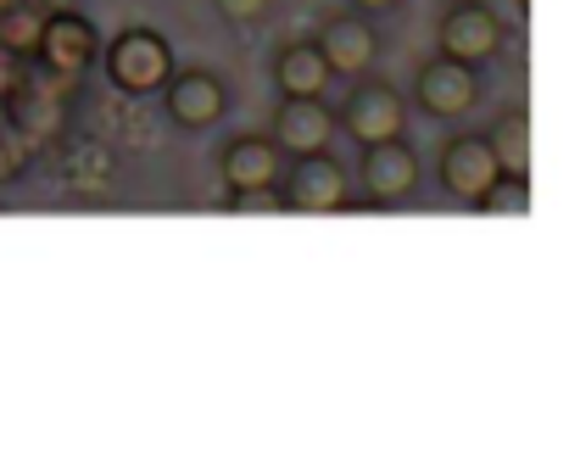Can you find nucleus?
I'll list each match as a JSON object with an SVG mask.
<instances>
[{
    "instance_id": "7",
    "label": "nucleus",
    "mask_w": 569,
    "mask_h": 469,
    "mask_svg": "<svg viewBox=\"0 0 569 469\" xmlns=\"http://www.w3.org/2000/svg\"><path fill=\"white\" fill-rule=\"evenodd\" d=\"M358 179H363L369 201H380V207H391V201H408V196L419 190V157H413L408 134H391V140H375V146H363Z\"/></svg>"
},
{
    "instance_id": "10",
    "label": "nucleus",
    "mask_w": 569,
    "mask_h": 469,
    "mask_svg": "<svg viewBox=\"0 0 569 469\" xmlns=\"http://www.w3.org/2000/svg\"><path fill=\"white\" fill-rule=\"evenodd\" d=\"M162 96H168V118L179 123V129H212L223 112H229V90H223V79L218 73H207V68H173V79L162 84Z\"/></svg>"
},
{
    "instance_id": "19",
    "label": "nucleus",
    "mask_w": 569,
    "mask_h": 469,
    "mask_svg": "<svg viewBox=\"0 0 569 469\" xmlns=\"http://www.w3.org/2000/svg\"><path fill=\"white\" fill-rule=\"evenodd\" d=\"M268 12V0H218V18H229V23H257Z\"/></svg>"
},
{
    "instance_id": "20",
    "label": "nucleus",
    "mask_w": 569,
    "mask_h": 469,
    "mask_svg": "<svg viewBox=\"0 0 569 469\" xmlns=\"http://www.w3.org/2000/svg\"><path fill=\"white\" fill-rule=\"evenodd\" d=\"M352 7H358V12H369V18H375V12H391V7H397V0H352Z\"/></svg>"
},
{
    "instance_id": "17",
    "label": "nucleus",
    "mask_w": 569,
    "mask_h": 469,
    "mask_svg": "<svg viewBox=\"0 0 569 469\" xmlns=\"http://www.w3.org/2000/svg\"><path fill=\"white\" fill-rule=\"evenodd\" d=\"M29 151H34V140H29L18 123L0 129V184H12V179L29 168Z\"/></svg>"
},
{
    "instance_id": "13",
    "label": "nucleus",
    "mask_w": 569,
    "mask_h": 469,
    "mask_svg": "<svg viewBox=\"0 0 569 469\" xmlns=\"http://www.w3.org/2000/svg\"><path fill=\"white\" fill-rule=\"evenodd\" d=\"M330 79H336V73H330V62L319 57L313 40L279 46V57H273V84H279V96H325Z\"/></svg>"
},
{
    "instance_id": "21",
    "label": "nucleus",
    "mask_w": 569,
    "mask_h": 469,
    "mask_svg": "<svg viewBox=\"0 0 569 469\" xmlns=\"http://www.w3.org/2000/svg\"><path fill=\"white\" fill-rule=\"evenodd\" d=\"M12 123V107H7V96H0V129H7Z\"/></svg>"
},
{
    "instance_id": "4",
    "label": "nucleus",
    "mask_w": 569,
    "mask_h": 469,
    "mask_svg": "<svg viewBox=\"0 0 569 469\" xmlns=\"http://www.w3.org/2000/svg\"><path fill=\"white\" fill-rule=\"evenodd\" d=\"M352 196L347 184V168L330 157V151H308L291 162V179L279 184V201L284 212H341Z\"/></svg>"
},
{
    "instance_id": "15",
    "label": "nucleus",
    "mask_w": 569,
    "mask_h": 469,
    "mask_svg": "<svg viewBox=\"0 0 569 469\" xmlns=\"http://www.w3.org/2000/svg\"><path fill=\"white\" fill-rule=\"evenodd\" d=\"M40 23H46V12L34 0H12V7L0 12V57H34Z\"/></svg>"
},
{
    "instance_id": "3",
    "label": "nucleus",
    "mask_w": 569,
    "mask_h": 469,
    "mask_svg": "<svg viewBox=\"0 0 569 469\" xmlns=\"http://www.w3.org/2000/svg\"><path fill=\"white\" fill-rule=\"evenodd\" d=\"M336 129H347L358 146H375V140H391L408 129V101L397 84L386 79H358L352 96H347V112L336 118Z\"/></svg>"
},
{
    "instance_id": "22",
    "label": "nucleus",
    "mask_w": 569,
    "mask_h": 469,
    "mask_svg": "<svg viewBox=\"0 0 569 469\" xmlns=\"http://www.w3.org/2000/svg\"><path fill=\"white\" fill-rule=\"evenodd\" d=\"M7 7H12V0H0V12H7Z\"/></svg>"
},
{
    "instance_id": "18",
    "label": "nucleus",
    "mask_w": 569,
    "mask_h": 469,
    "mask_svg": "<svg viewBox=\"0 0 569 469\" xmlns=\"http://www.w3.org/2000/svg\"><path fill=\"white\" fill-rule=\"evenodd\" d=\"M229 212L234 218H251V212H284V201H279V184H257V190H229Z\"/></svg>"
},
{
    "instance_id": "2",
    "label": "nucleus",
    "mask_w": 569,
    "mask_h": 469,
    "mask_svg": "<svg viewBox=\"0 0 569 469\" xmlns=\"http://www.w3.org/2000/svg\"><path fill=\"white\" fill-rule=\"evenodd\" d=\"M502 40H508V29H502V18L486 7V0H452L447 18H441V29H436L441 57L469 62V68L491 62V57L502 51Z\"/></svg>"
},
{
    "instance_id": "11",
    "label": "nucleus",
    "mask_w": 569,
    "mask_h": 469,
    "mask_svg": "<svg viewBox=\"0 0 569 469\" xmlns=\"http://www.w3.org/2000/svg\"><path fill=\"white\" fill-rule=\"evenodd\" d=\"M313 46H319V57L330 62L336 79H363L380 62V34H375L369 18H330Z\"/></svg>"
},
{
    "instance_id": "1",
    "label": "nucleus",
    "mask_w": 569,
    "mask_h": 469,
    "mask_svg": "<svg viewBox=\"0 0 569 469\" xmlns=\"http://www.w3.org/2000/svg\"><path fill=\"white\" fill-rule=\"evenodd\" d=\"M101 62H107L112 90H123V96H157V90L173 79V46H168L157 29H146V23L123 29V34L107 46Z\"/></svg>"
},
{
    "instance_id": "9",
    "label": "nucleus",
    "mask_w": 569,
    "mask_h": 469,
    "mask_svg": "<svg viewBox=\"0 0 569 469\" xmlns=\"http://www.w3.org/2000/svg\"><path fill=\"white\" fill-rule=\"evenodd\" d=\"M336 140V112L325 107V96H279L273 112V146L284 157H308V151H330Z\"/></svg>"
},
{
    "instance_id": "14",
    "label": "nucleus",
    "mask_w": 569,
    "mask_h": 469,
    "mask_svg": "<svg viewBox=\"0 0 569 469\" xmlns=\"http://www.w3.org/2000/svg\"><path fill=\"white\" fill-rule=\"evenodd\" d=\"M486 146H491V157L508 179H530V118H525V107H508L486 129Z\"/></svg>"
},
{
    "instance_id": "12",
    "label": "nucleus",
    "mask_w": 569,
    "mask_h": 469,
    "mask_svg": "<svg viewBox=\"0 0 569 469\" xmlns=\"http://www.w3.org/2000/svg\"><path fill=\"white\" fill-rule=\"evenodd\" d=\"M284 151L273 146V134H234L218 151V179L223 190H257V184H279Z\"/></svg>"
},
{
    "instance_id": "6",
    "label": "nucleus",
    "mask_w": 569,
    "mask_h": 469,
    "mask_svg": "<svg viewBox=\"0 0 569 469\" xmlns=\"http://www.w3.org/2000/svg\"><path fill=\"white\" fill-rule=\"evenodd\" d=\"M413 101L430 118H463L480 101V68L452 62V57H430L413 79Z\"/></svg>"
},
{
    "instance_id": "5",
    "label": "nucleus",
    "mask_w": 569,
    "mask_h": 469,
    "mask_svg": "<svg viewBox=\"0 0 569 469\" xmlns=\"http://www.w3.org/2000/svg\"><path fill=\"white\" fill-rule=\"evenodd\" d=\"M34 57L57 79H84L96 68V57H101V40H96L90 18H79V12H46Z\"/></svg>"
},
{
    "instance_id": "8",
    "label": "nucleus",
    "mask_w": 569,
    "mask_h": 469,
    "mask_svg": "<svg viewBox=\"0 0 569 469\" xmlns=\"http://www.w3.org/2000/svg\"><path fill=\"white\" fill-rule=\"evenodd\" d=\"M436 173H441V190H447V196H458V201H469V207H475V201L502 179V168H497V157H491L486 134H452V140L441 146Z\"/></svg>"
},
{
    "instance_id": "16",
    "label": "nucleus",
    "mask_w": 569,
    "mask_h": 469,
    "mask_svg": "<svg viewBox=\"0 0 569 469\" xmlns=\"http://www.w3.org/2000/svg\"><path fill=\"white\" fill-rule=\"evenodd\" d=\"M475 207H480V212H508V218H525V212H530V179H508V173H502V179H497V184H491V190L475 201Z\"/></svg>"
}]
</instances>
